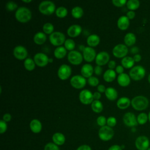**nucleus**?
Returning <instances> with one entry per match:
<instances>
[{"label": "nucleus", "mask_w": 150, "mask_h": 150, "mask_svg": "<svg viewBox=\"0 0 150 150\" xmlns=\"http://www.w3.org/2000/svg\"><path fill=\"white\" fill-rule=\"evenodd\" d=\"M16 19L21 23H26L32 18V12L30 9L25 6H21L18 8L15 12Z\"/></svg>", "instance_id": "nucleus-1"}, {"label": "nucleus", "mask_w": 150, "mask_h": 150, "mask_svg": "<svg viewBox=\"0 0 150 150\" xmlns=\"http://www.w3.org/2000/svg\"><path fill=\"white\" fill-rule=\"evenodd\" d=\"M132 107L137 111L145 110L149 104L148 100L144 96H138L134 97L131 102Z\"/></svg>", "instance_id": "nucleus-2"}, {"label": "nucleus", "mask_w": 150, "mask_h": 150, "mask_svg": "<svg viewBox=\"0 0 150 150\" xmlns=\"http://www.w3.org/2000/svg\"><path fill=\"white\" fill-rule=\"evenodd\" d=\"M54 4L50 1H44L39 5V11L45 15H50L56 11Z\"/></svg>", "instance_id": "nucleus-3"}, {"label": "nucleus", "mask_w": 150, "mask_h": 150, "mask_svg": "<svg viewBox=\"0 0 150 150\" xmlns=\"http://www.w3.org/2000/svg\"><path fill=\"white\" fill-rule=\"evenodd\" d=\"M49 38L50 43L55 46H61L66 41L65 35L61 32H54Z\"/></svg>", "instance_id": "nucleus-4"}, {"label": "nucleus", "mask_w": 150, "mask_h": 150, "mask_svg": "<svg viewBox=\"0 0 150 150\" xmlns=\"http://www.w3.org/2000/svg\"><path fill=\"white\" fill-rule=\"evenodd\" d=\"M145 75V70L141 66H136L133 67L129 72L130 78L135 81H138L142 79Z\"/></svg>", "instance_id": "nucleus-5"}, {"label": "nucleus", "mask_w": 150, "mask_h": 150, "mask_svg": "<svg viewBox=\"0 0 150 150\" xmlns=\"http://www.w3.org/2000/svg\"><path fill=\"white\" fill-rule=\"evenodd\" d=\"M114 130L108 125L101 127L98 131L99 138L104 141L110 140L114 136Z\"/></svg>", "instance_id": "nucleus-6"}, {"label": "nucleus", "mask_w": 150, "mask_h": 150, "mask_svg": "<svg viewBox=\"0 0 150 150\" xmlns=\"http://www.w3.org/2000/svg\"><path fill=\"white\" fill-rule=\"evenodd\" d=\"M68 61L73 65H79L83 60V56L80 52L77 50H72L69 52L67 54Z\"/></svg>", "instance_id": "nucleus-7"}, {"label": "nucleus", "mask_w": 150, "mask_h": 150, "mask_svg": "<svg viewBox=\"0 0 150 150\" xmlns=\"http://www.w3.org/2000/svg\"><path fill=\"white\" fill-rule=\"evenodd\" d=\"M70 83L73 87L76 89H81L84 87L87 81L86 78L83 76L80 75H75L71 78Z\"/></svg>", "instance_id": "nucleus-8"}, {"label": "nucleus", "mask_w": 150, "mask_h": 150, "mask_svg": "<svg viewBox=\"0 0 150 150\" xmlns=\"http://www.w3.org/2000/svg\"><path fill=\"white\" fill-rule=\"evenodd\" d=\"M79 97L80 102L84 105L91 104L94 101L93 94L87 89L81 90L79 94Z\"/></svg>", "instance_id": "nucleus-9"}, {"label": "nucleus", "mask_w": 150, "mask_h": 150, "mask_svg": "<svg viewBox=\"0 0 150 150\" xmlns=\"http://www.w3.org/2000/svg\"><path fill=\"white\" fill-rule=\"evenodd\" d=\"M128 52V49L126 45L118 44L112 49V54L117 58H124Z\"/></svg>", "instance_id": "nucleus-10"}, {"label": "nucleus", "mask_w": 150, "mask_h": 150, "mask_svg": "<svg viewBox=\"0 0 150 150\" xmlns=\"http://www.w3.org/2000/svg\"><path fill=\"white\" fill-rule=\"evenodd\" d=\"M71 74V69L70 66L67 64H62L57 71V75L59 78L62 80H66L69 78Z\"/></svg>", "instance_id": "nucleus-11"}, {"label": "nucleus", "mask_w": 150, "mask_h": 150, "mask_svg": "<svg viewBox=\"0 0 150 150\" xmlns=\"http://www.w3.org/2000/svg\"><path fill=\"white\" fill-rule=\"evenodd\" d=\"M135 145L138 150H147L149 146V140L145 135H141L137 137Z\"/></svg>", "instance_id": "nucleus-12"}, {"label": "nucleus", "mask_w": 150, "mask_h": 150, "mask_svg": "<svg viewBox=\"0 0 150 150\" xmlns=\"http://www.w3.org/2000/svg\"><path fill=\"white\" fill-rule=\"evenodd\" d=\"M49 59L48 56L43 53H38L33 57L35 64L40 67L46 66L49 63Z\"/></svg>", "instance_id": "nucleus-13"}, {"label": "nucleus", "mask_w": 150, "mask_h": 150, "mask_svg": "<svg viewBox=\"0 0 150 150\" xmlns=\"http://www.w3.org/2000/svg\"><path fill=\"white\" fill-rule=\"evenodd\" d=\"M13 54L16 59L18 60H23L26 59L28 56V51L24 46L18 45L13 49Z\"/></svg>", "instance_id": "nucleus-14"}, {"label": "nucleus", "mask_w": 150, "mask_h": 150, "mask_svg": "<svg viewBox=\"0 0 150 150\" xmlns=\"http://www.w3.org/2000/svg\"><path fill=\"white\" fill-rule=\"evenodd\" d=\"M122 120L124 124L128 127H135L138 124L137 119L135 114L131 112L125 113L123 116Z\"/></svg>", "instance_id": "nucleus-15"}, {"label": "nucleus", "mask_w": 150, "mask_h": 150, "mask_svg": "<svg viewBox=\"0 0 150 150\" xmlns=\"http://www.w3.org/2000/svg\"><path fill=\"white\" fill-rule=\"evenodd\" d=\"M96 50L91 47H86L83 51V56L87 62H92L96 57Z\"/></svg>", "instance_id": "nucleus-16"}, {"label": "nucleus", "mask_w": 150, "mask_h": 150, "mask_svg": "<svg viewBox=\"0 0 150 150\" xmlns=\"http://www.w3.org/2000/svg\"><path fill=\"white\" fill-rule=\"evenodd\" d=\"M95 60L97 66L105 65L110 61V55L105 51L100 52L97 54Z\"/></svg>", "instance_id": "nucleus-17"}, {"label": "nucleus", "mask_w": 150, "mask_h": 150, "mask_svg": "<svg viewBox=\"0 0 150 150\" xmlns=\"http://www.w3.org/2000/svg\"><path fill=\"white\" fill-rule=\"evenodd\" d=\"M82 31L81 27L79 25H73L69 27L67 30V35L71 38H75L80 35Z\"/></svg>", "instance_id": "nucleus-18"}, {"label": "nucleus", "mask_w": 150, "mask_h": 150, "mask_svg": "<svg viewBox=\"0 0 150 150\" xmlns=\"http://www.w3.org/2000/svg\"><path fill=\"white\" fill-rule=\"evenodd\" d=\"M94 73L93 67L90 64H85L81 68V74L85 78H89L92 76Z\"/></svg>", "instance_id": "nucleus-19"}, {"label": "nucleus", "mask_w": 150, "mask_h": 150, "mask_svg": "<svg viewBox=\"0 0 150 150\" xmlns=\"http://www.w3.org/2000/svg\"><path fill=\"white\" fill-rule=\"evenodd\" d=\"M129 25V19L127 16H120L117 21V26L122 30H125L128 29Z\"/></svg>", "instance_id": "nucleus-20"}, {"label": "nucleus", "mask_w": 150, "mask_h": 150, "mask_svg": "<svg viewBox=\"0 0 150 150\" xmlns=\"http://www.w3.org/2000/svg\"><path fill=\"white\" fill-rule=\"evenodd\" d=\"M117 82L118 84L122 87L128 86L131 82L130 77L126 73H122L119 74L117 77Z\"/></svg>", "instance_id": "nucleus-21"}, {"label": "nucleus", "mask_w": 150, "mask_h": 150, "mask_svg": "<svg viewBox=\"0 0 150 150\" xmlns=\"http://www.w3.org/2000/svg\"><path fill=\"white\" fill-rule=\"evenodd\" d=\"M30 128L33 133L40 132L42 128L41 122L37 119L32 120L30 122Z\"/></svg>", "instance_id": "nucleus-22"}, {"label": "nucleus", "mask_w": 150, "mask_h": 150, "mask_svg": "<svg viewBox=\"0 0 150 150\" xmlns=\"http://www.w3.org/2000/svg\"><path fill=\"white\" fill-rule=\"evenodd\" d=\"M100 37L96 34H93L88 36L87 39V43L89 47H96L100 43Z\"/></svg>", "instance_id": "nucleus-23"}, {"label": "nucleus", "mask_w": 150, "mask_h": 150, "mask_svg": "<svg viewBox=\"0 0 150 150\" xmlns=\"http://www.w3.org/2000/svg\"><path fill=\"white\" fill-rule=\"evenodd\" d=\"M131 102V101H130L129 98L127 97H122L118 100L117 102V105L120 109L124 110L127 108L129 106Z\"/></svg>", "instance_id": "nucleus-24"}, {"label": "nucleus", "mask_w": 150, "mask_h": 150, "mask_svg": "<svg viewBox=\"0 0 150 150\" xmlns=\"http://www.w3.org/2000/svg\"><path fill=\"white\" fill-rule=\"evenodd\" d=\"M105 95L108 100L111 101L115 100L118 97L117 91L113 87H108L105 91Z\"/></svg>", "instance_id": "nucleus-25"}, {"label": "nucleus", "mask_w": 150, "mask_h": 150, "mask_svg": "<svg viewBox=\"0 0 150 150\" xmlns=\"http://www.w3.org/2000/svg\"><path fill=\"white\" fill-rule=\"evenodd\" d=\"M46 39L47 37L46 34L42 32H39L36 33L33 37L34 42L39 45L43 44L46 41Z\"/></svg>", "instance_id": "nucleus-26"}, {"label": "nucleus", "mask_w": 150, "mask_h": 150, "mask_svg": "<svg viewBox=\"0 0 150 150\" xmlns=\"http://www.w3.org/2000/svg\"><path fill=\"white\" fill-rule=\"evenodd\" d=\"M116 77V72L112 70V69H108L107 70L104 74H103V79L106 82H112L115 80Z\"/></svg>", "instance_id": "nucleus-27"}, {"label": "nucleus", "mask_w": 150, "mask_h": 150, "mask_svg": "<svg viewBox=\"0 0 150 150\" xmlns=\"http://www.w3.org/2000/svg\"><path fill=\"white\" fill-rule=\"evenodd\" d=\"M52 139L54 144L56 145H62L64 143L66 138L63 134L60 132H56L53 135Z\"/></svg>", "instance_id": "nucleus-28"}, {"label": "nucleus", "mask_w": 150, "mask_h": 150, "mask_svg": "<svg viewBox=\"0 0 150 150\" xmlns=\"http://www.w3.org/2000/svg\"><path fill=\"white\" fill-rule=\"evenodd\" d=\"M67 54V50L63 46L57 47L54 50V56L56 58L60 59L64 58Z\"/></svg>", "instance_id": "nucleus-29"}, {"label": "nucleus", "mask_w": 150, "mask_h": 150, "mask_svg": "<svg viewBox=\"0 0 150 150\" xmlns=\"http://www.w3.org/2000/svg\"><path fill=\"white\" fill-rule=\"evenodd\" d=\"M124 40L126 46H131L134 45L136 42V36L134 33L129 32L125 35Z\"/></svg>", "instance_id": "nucleus-30"}, {"label": "nucleus", "mask_w": 150, "mask_h": 150, "mask_svg": "<svg viewBox=\"0 0 150 150\" xmlns=\"http://www.w3.org/2000/svg\"><path fill=\"white\" fill-rule=\"evenodd\" d=\"M135 61L134 59L129 56H125V57L122 58L121 60V64L123 67L126 69H130L132 68L133 66L134 65Z\"/></svg>", "instance_id": "nucleus-31"}, {"label": "nucleus", "mask_w": 150, "mask_h": 150, "mask_svg": "<svg viewBox=\"0 0 150 150\" xmlns=\"http://www.w3.org/2000/svg\"><path fill=\"white\" fill-rule=\"evenodd\" d=\"M91 107L96 113H100L103 110V105L100 100H94L91 104Z\"/></svg>", "instance_id": "nucleus-32"}, {"label": "nucleus", "mask_w": 150, "mask_h": 150, "mask_svg": "<svg viewBox=\"0 0 150 150\" xmlns=\"http://www.w3.org/2000/svg\"><path fill=\"white\" fill-rule=\"evenodd\" d=\"M83 9L80 6H75L71 9V15L75 19H79L83 15Z\"/></svg>", "instance_id": "nucleus-33"}, {"label": "nucleus", "mask_w": 150, "mask_h": 150, "mask_svg": "<svg viewBox=\"0 0 150 150\" xmlns=\"http://www.w3.org/2000/svg\"><path fill=\"white\" fill-rule=\"evenodd\" d=\"M23 65L25 68L28 70V71H32L35 68V63L34 60L28 57L26 58L23 63Z\"/></svg>", "instance_id": "nucleus-34"}, {"label": "nucleus", "mask_w": 150, "mask_h": 150, "mask_svg": "<svg viewBox=\"0 0 150 150\" xmlns=\"http://www.w3.org/2000/svg\"><path fill=\"white\" fill-rule=\"evenodd\" d=\"M139 1L138 0H129L127 2V8L132 11L137 9L139 8Z\"/></svg>", "instance_id": "nucleus-35"}, {"label": "nucleus", "mask_w": 150, "mask_h": 150, "mask_svg": "<svg viewBox=\"0 0 150 150\" xmlns=\"http://www.w3.org/2000/svg\"><path fill=\"white\" fill-rule=\"evenodd\" d=\"M56 15L60 18H63L66 17L68 13L67 9L63 6H60L57 8L55 11Z\"/></svg>", "instance_id": "nucleus-36"}, {"label": "nucleus", "mask_w": 150, "mask_h": 150, "mask_svg": "<svg viewBox=\"0 0 150 150\" xmlns=\"http://www.w3.org/2000/svg\"><path fill=\"white\" fill-rule=\"evenodd\" d=\"M54 30V26L53 25L49 22L46 23L43 26V31L45 34L47 35H51L53 33Z\"/></svg>", "instance_id": "nucleus-37"}, {"label": "nucleus", "mask_w": 150, "mask_h": 150, "mask_svg": "<svg viewBox=\"0 0 150 150\" xmlns=\"http://www.w3.org/2000/svg\"><path fill=\"white\" fill-rule=\"evenodd\" d=\"M64 45V47L66 49V50H69L70 52L73 50L76 45L74 41L71 39H66Z\"/></svg>", "instance_id": "nucleus-38"}, {"label": "nucleus", "mask_w": 150, "mask_h": 150, "mask_svg": "<svg viewBox=\"0 0 150 150\" xmlns=\"http://www.w3.org/2000/svg\"><path fill=\"white\" fill-rule=\"evenodd\" d=\"M137 119L138 124L140 125H143L147 122L148 119V115H147V114L144 112H142L138 115Z\"/></svg>", "instance_id": "nucleus-39"}, {"label": "nucleus", "mask_w": 150, "mask_h": 150, "mask_svg": "<svg viewBox=\"0 0 150 150\" xmlns=\"http://www.w3.org/2000/svg\"><path fill=\"white\" fill-rule=\"evenodd\" d=\"M5 7L8 11H13L18 9V5L13 1H8L6 4Z\"/></svg>", "instance_id": "nucleus-40"}, {"label": "nucleus", "mask_w": 150, "mask_h": 150, "mask_svg": "<svg viewBox=\"0 0 150 150\" xmlns=\"http://www.w3.org/2000/svg\"><path fill=\"white\" fill-rule=\"evenodd\" d=\"M87 82H88V83L89 84L90 86H93V87H95V86H98V84H99V80L96 77L91 76V77H90L88 79Z\"/></svg>", "instance_id": "nucleus-41"}, {"label": "nucleus", "mask_w": 150, "mask_h": 150, "mask_svg": "<svg viewBox=\"0 0 150 150\" xmlns=\"http://www.w3.org/2000/svg\"><path fill=\"white\" fill-rule=\"evenodd\" d=\"M107 125L110 127H114L117 124V120L114 117H110L107 119Z\"/></svg>", "instance_id": "nucleus-42"}, {"label": "nucleus", "mask_w": 150, "mask_h": 150, "mask_svg": "<svg viewBox=\"0 0 150 150\" xmlns=\"http://www.w3.org/2000/svg\"><path fill=\"white\" fill-rule=\"evenodd\" d=\"M44 150H60L57 145L54 143H47L44 148Z\"/></svg>", "instance_id": "nucleus-43"}, {"label": "nucleus", "mask_w": 150, "mask_h": 150, "mask_svg": "<svg viewBox=\"0 0 150 150\" xmlns=\"http://www.w3.org/2000/svg\"><path fill=\"white\" fill-rule=\"evenodd\" d=\"M97 123L99 126L103 127L107 123V120L103 115H100L97 118Z\"/></svg>", "instance_id": "nucleus-44"}, {"label": "nucleus", "mask_w": 150, "mask_h": 150, "mask_svg": "<svg viewBox=\"0 0 150 150\" xmlns=\"http://www.w3.org/2000/svg\"><path fill=\"white\" fill-rule=\"evenodd\" d=\"M127 1L126 0H112V4L117 6V7H122L125 4H127Z\"/></svg>", "instance_id": "nucleus-45"}, {"label": "nucleus", "mask_w": 150, "mask_h": 150, "mask_svg": "<svg viewBox=\"0 0 150 150\" xmlns=\"http://www.w3.org/2000/svg\"><path fill=\"white\" fill-rule=\"evenodd\" d=\"M7 129V124L5 121L3 120L0 121V133L3 134L4 133Z\"/></svg>", "instance_id": "nucleus-46"}, {"label": "nucleus", "mask_w": 150, "mask_h": 150, "mask_svg": "<svg viewBox=\"0 0 150 150\" xmlns=\"http://www.w3.org/2000/svg\"><path fill=\"white\" fill-rule=\"evenodd\" d=\"M94 71L95 73V74L97 76H100L102 72H103V69L102 67L100 66H96L95 67H94Z\"/></svg>", "instance_id": "nucleus-47"}, {"label": "nucleus", "mask_w": 150, "mask_h": 150, "mask_svg": "<svg viewBox=\"0 0 150 150\" xmlns=\"http://www.w3.org/2000/svg\"><path fill=\"white\" fill-rule=\"evenodd\" d=\"M135 16V13L134 11H129L127 13V17L129 19H133Z\"/></svg>", "instance_id": "nucleus-48"}, {"label": "nucleus", "mask_w": 150, "mask_h": 150, "mask_svg": "<svg viewBox=\"0 0 150 150\" xmlns=\"http://www.w3.org/2000/svg\"><path fill=\"white\" fill-rule=\"evenodd\" d=\"M11 115L9 113H6L3 115L2 120L5 122H9L11 120Z\"/></svg>", "instance_id": "nucleus-49"}, {"label": "nucleus", "mask_w": 150, "mask_h": 150, "mask_svg": "<svg viewBox=\"0 0 150 150\" xmlns=\"http://www.w3.org/2000/svg\"><path fill=\"white\" fill-rule=\"evenodd\" d=\"M115 66H116V63L114 60H110L108 63V67L109 69L113 70V69H114L115 67Z\"/></svg>", "instance_id": "nucleus-50"}, {"label": "nucleus", "mask_w": 150, "mask_h": 150, "mask_svg": "<svg viewBox=\"0 0 150 150\" xmlns=\"http://www.w3.org/2000/svg\"><path fill=\"white\" fill-rule=\"evenodd\" d=\"M124 71V67L121 66V65H118L115 67V72L119 74H121L122 73H123Z\"/></svg>", "instance_id": "nucleus-51"}, {"label": "nucleus", "mask_w": 150, "mask_h": 150, "mask_svg": "<svg viewBox=\"0 0 150 150\" xmlns=\"http://www.w3.org/2000/svg\"><path fill=\"white\" fill-rule=\"evenodd\" d=\"M97 90L99 93H105V90H106V88L105 87V86L103 84H100L97 86Z\"/></svg>", "instance_id": "nucleus-52"}, {"label": "nucleus", "mask_w": 150, "mask_h": 150, "mask_svg": "<svg viewBox=\"0 0 150 150\" xmlns=\"http://www.w3.org/2000/svg\"><path fill=\"white\" fill-rule=\"evenodd\" d=\"M77 150H91L90 146H89L87 145H83L80 146Z\"/></svg>", "instance_id": "nucleus-53"}, {"label": "nucleus", "mask_w": 150, "mask_h": 150, "mask_svg": "<svg viewBox=\"0 0 150 150\" xmlns=\"http://www.w3.org/2000/svg\"><path fill=\"white\" fill-rule=\"evenodd\" d=\"M101 95L100 93H99L98 91H96L93 93V98H94V100H99V99L101 98Z\"/></svg>", "instance_id": "nucleus-54"}, {"label": "nucleus", "mask_w": 150, "mask_h": 150, "mask_svg": "<svg viewBox=\"0 0 150 150\" xmlns=\"http://www.w3.org/2000/svg\"><path fill=\"white\" fill-rule=\"evenodd\" d=\"M108 150H122V148L118 145H114L111 146Z\"/></svg>", "instance_id": "nucleus-55"}, {"label": "nucleus", "mask_w": 150, "mask_h": 150, "mask_svg": "<svg viewBox=\"0 0 150 150\" xmlns=\"http://www.w3.org/2000/svg\"><path fill=\"white\" fill-rule=\"evenodd\" d=\"M133 59H134V60L135 62H140L141 60V56L140 54H136L134 55Z\"/></svg>", "instance_id": "nucleus-56"}, {"label": "nucleus", "mask_w": 150, "mask_h": 150, "mask_svg": "<svg viewBox=\"0 0 150 150\" xmlns=\"http://www.w3.org/2000/svg\"><path fill=\"white\" fill-rule=\"evenodd\" d=\"M130 51H131V53H136L138 52L139 49H138V47H137L135 46V47H132V48L131 49Z\"/></svg>", "instance_id": "nucleus-57"}, {"label": "nucleus", "mask_w": 150, "mask_h": 150, "mask_svg": "<svg viewBox=\"0 0 150 150\" xmlns=\"http://www.w3.org/2000/svg\"><path fill=\"white\" fill-rule=\"evenodd\" d=\"M22 2H25V3H29V2H32V0H22Z\"/></svg>", "instance_id": "nucleus-58"}, {"label": "nucleus", "mask_w": 150, "mask_h": 150, "mask_svg": "<svg viewBox=\"0 0 150 150\" xmlns=\"http://www.w3.org/2000/svg\"><path fill=\"white\" fill-rule=\"evenodd\" d=\"M52 62H53V59L49 58V63H52Z\"/></svg>", "instance_id": "nucleus-59"}, {"label": "nucleus", "mask_w": 150, "mask_h": 150, "mask_svg": "<svg viewBox=\"0 0 150 150\" xmlns=\"http://www.w3.org/2000/svg\"><path fill=\"white\" fill-rule=\"evenodd\" d=\"M148 81H149V83H150V74H149V76H148Z\"/></svg>", "instance_id": "nucleus-60"}, {"label": "nucleus", "mask_w": 150, "mask_h": 150, "mask_svg": "<svg viewBox=\"0 0 150 150\" xmlns=\"http://www.w3.org/2000/svg\"><path fill=\"white\" fill-rule=\"evenodd\" d=\"M148 120H149V122H150V111H149V114H148Z\"/></svg>", "instance_id": "nucleus-61"}, {"label": "nucleus", "mask_w": 150, "mask_h": 150, "mask_svg": "<svg viewBox=\"0 0 150 150\" xmlns=\"http://www.w3.org/2000/svg\"><path fill=\"white\" fill-rule=\"evenodd\" d=\"M147 150H150V148H148Z\"/></svg>", "instance_id": "nucleus-62"}]
</instances>
